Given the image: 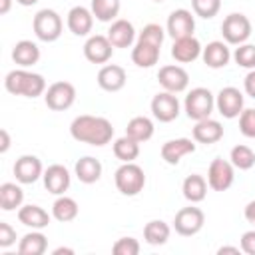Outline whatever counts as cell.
Masks as SVG:
<instances>
[{"label": "cell", "mask_w": 255, "mask_h": 255, "mask_svg": "<svg viewBox=\"0 0 255 255\" xmlns=\"http://www.w3.org/2000/svg\"><path fill=\"white\" fill-rule=\"evenodd\" d=\"M243 88H245V94L255 100V70H249V74L243 80Z\"/></svg>", "instance_id": "obj_44"}, {"label": "cell", "mask_w": 255, "mask_h": 255, "mask_svg": "<svg viewBox=\"0 0 255 255\" xmlns=\"http://www.w3.org/2000/svg\"><path fill=\"white\" fill-rule=\"evenodd\" d=\"M193 139L197 143H217L221 137H223V126L217 122V120H211V118H205V120H199L195 122L193 126Z\"/></svg>", "instance_id": "obj_23"}, {"label": "cell", "mask_w": 255, "mask_h": 255, "mask_svg": "<svg viewBox=\"0 0 255 255\" xmlns=\"http://www.w3.org/2000/svg\"><path fill=\"white\" fill-rule=\"evenodd\" d=\"M151 114L161 124H169L179 116V100L171 92H159L151 100Z\"/></svg>", "instance_id": "obj_12"}, {"label": "cell", "mask_w": 255, "mask_h": 255, "mask_svg": "<svg viewBox=\"0 0 255 255\" xmlns=\"http://www.w3.org/2000/svg\"><path fill=\"white\" fill-rule=\"evenodd\" d=\"M42 179H44V187L54 195H64V191H68L70 187V171L60 163L50 165L44 171Z\"/></svg>", "instance_id": "obj_20"}, {"label": "cell", "mask_w": 255, "mask_h": 255, "mask_svg": "<svg viewBox=\"0 0 255 255\" xmlns=\"http://www.w3.org/2000/svg\"><path fill=\"white\" fill-rule=\"evenodd\" d=\"M114 155L122 161V163H128V161H133L137 155H139V141L124 135V137H118L114 141Z\"/></svg>", "instance_id": "obj_34"}, {"label": "cell", "mask_w": 255, "mask_h": 255, "mask_svg": "<svg viewBox=\"0 0 255 255\" xmlns=\"http://www.w3.org/2000/svg\"><path fill=\"white\" fill-rule=\"evenodd\" d=\"M217 253H219V255H223V253H239V247H229V245H225V247H219Z\"/></svg>", "instance_id": "obj_47"}, {"label": "cell", "mask_w": 255, "mask_h": 255, "mask_svg": "<svg viewBox=\"0 0 255 255\" xmlns=\"http://www.w3.org/2000/svg\"><path fill=\"white\" fill-rule=\"evenodd\" d=\"M215 108L227 120L239 118L243 112V94L233 86L221 88L219 94L215 96Z\"/></svg>", "instance_id": "obj_10"}, {"label": "cell", "mask_w": 255, "mask_h": 255, "mask_svg": "<svg viewBox=\"0 0 255 255\" xmlns=\"http://www.w3.org/2000/svg\"><path fill=\"white\" fill-rule=\"evenodd\" d=\"M167 34L177 40V38H185V36H193L195 30V18L191 16L189 10L185 8H177L167 16Z\"/></svg>", "instance_id": "obj_13"}, {"label": "cell", "mask_w": 255, "mask_h": 255, "mask_svg": "<svg viewBox=\"0 0 255 255\" xmlns=\"http://www.w3.org/2000/svg\"><path fill=\"white\" fill-rule=\"evenodd\" d=\"M74 171H76V177L82 183L90 185V183H96L102 177V163H100V159H96L92 155H84L76 161Z\"/></svg>", "instance_id": "obj_27"}, {"label": "cell", "mask_w": 255, "mask_h": 255, "mask_svg": "<svg viewBox=\"0 0 255 255\" xmlns=\"http://www.w3.org/2000/svg\"><path fill=\"white\" fill-rule=\"evenodd\" d=\"M183 108H185V114L189 120H193V122L205 120L211 116V112L215 108V96L207 88H193L185 96Z\"/></svg>", "instance_id": "obj_4"}, {"label": "cell", "mask_w": 255, "mask_h": 255, "mask_svg": "<svg viewBox=\"0 0 255 255\" xmlns=\"http://www.w3.org/2000/svg\"><path fill=\"white\" fill-rule=\"evenodd\" d=\"M44 102L50 110L54 112H64L68 108H72V104L76 102V88L70 82H54L52 86H48L46 94H44Z\"/></svg>", "instance_id": "obj_8"}, {"label": "cell", "mask_w": 255, "mask_h": 255, "mask_svg": "<svg viewBox=\"0 0 255 255\" xmlns=\"http://www.w3.org/2000/svg\"><path fill=\"white\" fill-rule=\"evenodd\" d=\"M243 213H245V219H247L249 223H253V225H255V199H253V201H249V203L245 205V211H243Z\"/></svg>", "instance_id": "obj_45"}, {"label": "cell", "mask_w": 255, "mask_h": 255, "mask_svg": "<svg viewBox=\"0 0 255 255\" xmlns=\"http://www.w3.org/2000/svg\"><path fill=\"white\" fill-rule=\"evenodd\" d=\"M239 129L245 137H255V108H247L239 116Z\"/></svg>", "instance_id": "obj_41"}, {"label": "cell", "mask_w": 255, "mask_h": 255, "mask_svg": "<svg viewBox=\"0 0 255 255\" xmlns=\"http://www.w3.org/2000/svg\"><path fill=\"white\" fill-rule=\"evenodd\" d=\"M78 203L76 199L68 197V195H58V199L52 203V217L60 223H68V221H74L78 217Z\"/></svg>", "instance_id": "obj_29"}, {"label": "cell", "mask_w": 255, "mask_h": 255, "mask_svg": "<svg viewBox=\"0 0 255 255\" xmlns=\"http://www.w3.org/2000/svg\"><path fill=\"white\" fill-rule=\"evenodd\" d=\"M201 52H203V48L195 36L177 38V40H173V46H171V56L179 64H189V62L197 60L201 56Z\"/></svg>", "instance_id": "obj_16"}, {"label": "cell", "mask_w": 255, "mask_h": 255, "mask_svg": "<svg viewBox=\"0 0 255 255\" xmlns=\"http://www.w3.org/2000/svg\"><path fill=\"white\" fill-rule=\"evenodd\" d=\"M181 191H183V197L191 203H199L205 199L207 195V181L203 175L199 173H191L183 179V185H181Z\"/></svg>", "instance_id": "obj_28"}, {"label": "cell", "mask_w": 255, "mask_h": 255, "mask_svg": "<svg viewBox=\"0 0 255 255\" xmlns=\"http://www.w3.org/2000/svg\"><path fill=\"white\" fill-rule=\"evenodd\" d=\"M0 137H2L0 151H2V153H6V151H8V147H10V135H8V131H6V129H0Z\"/></svg>", "instance_id": "obj_46"}, {"label": "cell", "mask_w": 255, "mask_h": 255, "mask_svg": "<svg viewBox=\"0 0 255 255\" xmlns=\"http://www.w3.org/2000/svg\"><path fill=\"white\" fill-rule=\"evenodd\" d=\"M18 221L26 227H32V229H44L50 223V215L40 205L30 203V205H22L18 209Z\"/></svg>", "instance_id": "obj_25"}, {"label": "cell", "mask_w": 255, "mask_h": 255, "mask_svg": "<svg viewBox=\"0 0 255 255\" xmlns=\"http://www.w3.org/2000/svg\"><path fill=\"white\" fill-rule=\"evenodd\" d=\"M60 253H74V251L68 249V247H58V249H54V255H60Z\"/></svg>", "instance_id": "obj_49"}, {"label": "cell", "mask_w": 255, "mask_h": 255, "mask_svg": "<svg viewBox=\"0 0 255 255\" xmlns=\"http://www.w3.org/2000/svg\"><path fill=\"white\" fill-rule=\"evenodd\" d=\"M126 135L135 139V141H147L151 135H153V122L145 116H135L128 122V128H126Z\"/></svg>", "instance_id": "obj_30"}, {"label": "cell", "mask_w": 255, "mask_h": 255, "mask_svg": "<svg viewBox=\"0 0 255 255\" xmlns=\"http://www.w3.org/2000/svg\"><path fill=\"white\" fill-rule=\"evenodd\" d=\"M126 70L118 64H106L98 72V86L106 92H120L126 86Z\"/></svg>", "instance_id": "obj_18"}, {"label": "cell", "mask_w": 255, "mask_h": 255, "mask_svg": "<svg viewBox=\"0 0 255 255\" xmlns=\"http://www.w3.org/2000/svg\"><path fill=\"white\" fill-rule=\"evenodd\" d=\"M233 179H235V167L231 161L223 159V157H215L211 163H209V169H207V185L213 189V191H225L233 185Z\"/></svg>", "instance_id": "obj_9"}, {"label": "cell", "mask_w": 255, "mask_h": 255, "mask_svg": "<svg viewBox=\"0 0 255 255\" xmlns=\"http://www.w3.org/2000/svg\"><path fill=\"white\" fill-rule=\"evenodd\" d=\"M233 60L241 68L255 70V46L253 44H239V48H235V52H233Z\"/></svg>", "instance_id": "obj_37"}, {"label": "cell", "mask_w": 255, "mask_h": 255, "mask_svg": "<svg viewBox=\"0 0 255 255\" xmlns=\"http://www.w3.org/2000/svg\"><path fill=\"white\" fill-rule=\"evenodd\" d=\"M48 247V239L44 233H40V229L26 233L20 243H18V253L20 255H42Z\"/></svg>", "instance_id": "obj_32"}, {"label": "cell", "mask_w": 255, "mask_h": 255, "mask_svg": "<svg viewBox=\"0 0 255 255\" xmlns=\"http://www.w3.org/2000/svg\"><path fill=\"white\" fill-rule=\"evenodd\" d=\"M163 38H165V32H163V28L159 24H147V26H143V30L137 36V40L151 42L155 46H161L163 44Z\"/></svg>", "instance_id": "obj_39"}, {"label": "cell", "mask_w": 255, "mask_h": 255, "mask_svg": "<svg viewBox=\"0 0 255 255\" xmlns=\"http://www.w3.org/2000/svg\"><path fill=\"white\" fill-rule=\"evenodd\" d=\"M221 34L227 44H233V46L245 44L247 38L251 36V20L241 12H231L225 16L221 24Z\"/></svg>", "instance_id": "obj_6"}, {"label": "cell", "mask_w": 255, "mask_h": 255, "mask_svg": "<svg viewBox=\"0 0 255 255\" xmlns=\"http://www.w3.org/2000/svg\"><path fill=\"white\" fill-rule=\"evenodd\" d=\"M203 223H205V213L193 205L181 207L173 217V229H175V233H179L183 237L197 235L203 229Z\"/></svg>", "instance_id": "obj_7"}, {"label": "cell", "mask_w": 255, "mask_h": 255, "mask_svg": "<svg viewBox=\"0 0 255 255\" xmlns=\"http://www.w3.org/2000/svg\"><path fill=\"white\" fill-rule=\"evenodd\" d=\"M112 54H114V46L108 40V36L94 34L84 44V56L92 64H106L112 58Z\"/></svg>", "instance_id": "obj_14"}, {"label": "cell", "mask_w": 255, "mask_h": 255, "mask_svg": "<svg viewBox=\"0 0 255 255\" xmlns=\"http://www.w3.org/2000/svg\"><path fill=\"white\" fill-rule=\"evenodd\" d=\"M18 4H22V6H34L38 0H16Z\"/></svg>", "instance_id": "obj_50"}, {"label": "cell", "mask_w": 255, "mask_h": 255, "mask_svg": "<svg viewBox=\"0 0 255 255\" xmlns=\"http://www.w3.org/2000/svg\"><path fill=\"white\" fill-rule=\"evenodd\" d=\"M4 88L14 94V96H24V98H38L46 92V80L40 74L28 72L24 68L12 70L4 78Z\"/></svg>", "instance_id": "obj_2"}, {"label": "cell", "mask_w": 255, "mask_h": 255, "mask_svg": "<svg viewBox=\"0 0 255 255\" xmlns=\"http://www.w3.org/2000/svg\"><path fill=\"white\" fill-rule=\"evenodd\" d=\"M169 233H171V227L161 219H151L143 227V239H145L147 245H163V243H167Z\"/></svg>", "instance_id": "obj_31"}, {"label": "cell", "mask_w": 255, "mask_h": 255, "mask_svg": "<svg viewBox=\"0 0 255 255\" xmlns=\"http://www.w3.org/2000/svg\"><path fill=\"white\" fill-rule=\"evenodd\" d=\"M114 181H116V187H118V191L122 195L131 197V195H137L143 189V185H145V173H143V169L137 163L128 161V163H122L116 169Z\"/></svg>", "instance_id": "obj_3"}, {"label": "cell", "mask_w": 255, "mask_h": 255, "mask_svg": "<svg viewBox=\"0 0 255 255\" xmlns=\"http://www.w3.org/2000/svg\"><path fill=\"white\" fill-rule=\"evenodd\" d=\"M157 82H159V86H161L165 92L179 94V92L187 90V86H189V74H187L181 66L169 64V66H161V68H159V72H157Z\"/></svg>", "instance_id": "obj_11"}, {"label": "cell", "mask_w": 255, "mask_h": 255, "mask_svg": "<svg viewBox=\"0 0 255 255\" xmlns=\"http://www.w3.org/2000/svg\"><path fill=\"white\" fill-rule=\"evenodd\" d=\"M12 60L20 68H30L40 60V48L32 40H20L12 48Z\"/></svg>", "instance_id": "obj_26"}, {"label": "cell", "mask_w": 255, "mask_h": 255, "mask_svg": "<svg viewBox=\"0 0 255 255\" xmlns=\"http://www.w3.org/2000/svg\"><path fill=\"white\" fill-rule=\"evenodd\" d=\"M22 201H24V191L20 185L10 183V181L0 185V207L4 211H12L16 207H22Z\"/></svg>", "instance_id": "obj_33"}, {"label": "cell", "mask_w": 255, "mask_h": 255, "mask_svg": "<svg viewBox=\"0 0 255 255\" xmlns=\"http://www.w3.org/2000/svg\"><path fill=\"white\" fill-rule=\"evenodd\" d=\"M201 58L205 62L207 68H213V70H219V68H225L231 60V52L227 48V42H219V40H213L209 42L203 52H201Z\"/></svg>", "instance_id": "obj_22"}, {"label": "cell", "mask_w": 255, "mask_h": 255, "mask_svg": "<svg viewBox=\"0 0 255 255\" xmlns=\"http://www.w3.org/2000/svg\"><path fill=\"white\" fill-rule=\"evenodd\" d=\"M191 8L199 18H213L221 8V0H191Z\"/></svg>", "instance_id": "obj_38"}, {"label": "cell", "mask_w": 255, "mask_h": 255, "mask_svg": "<svg viewBox=\"0 0 255 255\" xmlns=\"http://www.w3.org/2000/svg\"><path fill=\"white\" fill-rule=\"evenodd\" d=\"M14 175L24 185L34 183V181H38L44 175L42 161L36 155H20L16 159V163H14Z\"/></svg>", "instance_id": "obj_15"}, {"label": "cell", "mask_w": 255, "mask_h": 255, "mask_svg": "<svg viewBox=\"0 0 255 255\" xmlns=\"http://www.w3.org/2000/svg\"><path fill=\"white\" fill-rule=\"evenodd\" d=\"M112 251L116 255H137L139 253V241L133 239V237H120L114 243Z\"/></svg>", "instance_id": "obj_40"}, {"label": "cell", "mask_w": 255, "mask_h": 255, "mask_svg": "<svg viewBox=\"0 0 255 255\" xmlns=\"http://www.w3.org/2000/svg\"><path fill=\"white\" fill-rule=\"evenodd\" d=\"M16 243V231H14V227L10 225V223H6V221H0V247H10V245H14Z\"/></svg>", "instance_id": "obj_42"}, {"label": "cell", "mask_w": 255, "mask_h": 255, "mask_svg": "<svg viewBox=\"0 0 255 255\" xmlns=\"http://www.w3.org/2000/svg\"><path fill=\"white\" fill-rule=\"evenodd\" d=\"M195 151V143L189 137H175L161 145V159L169 165H177L181 157Z\"/></svg>", "instance_id": "obj_17"}, {"label": "cell", "mask_w": 255, "mask_h": 255, "mask_svg": "<svg viewBox=\"0 0 255 255\" xmlns=\"http://www.w3.org/2000/svg\"><path fill=\"white\" fill-rule=\"evenodd\" d=\"M12 0H0V14H8Z\"/></svg>", "instance_id": "obj_48"}, {"label": "cell", "mask_w": 255, "mask_h": 255, "mask_svg": "<svg viewBox=\"0 0 255 255\" xmlns=\"http://www.w3.org/2000/svg\"><path fill=\"white\" fill-rule=\"evenodd\" d=\"M70 133L76 141L88 143V145H96L102 147L106 143L112 141L114 137V126L110 120L102 118V116H78L72 120L70 124Z\"/></svg>", "instance_id": "obj_1"}, {"label": "cell", "mask_w": 255, "mask_h": 255, "mask_svg": "<svg viewBox=\"0 0 255 255\" xmlns=\"http://www.w3.org/2000/svg\"><path fill=\"white\" fill-rule=\"evenodd\" d=\"M62 26L64 24H62L60 14L56 10H50V8L38 10L34 20H32L34 34L42 42H56L62 36Z\"/></svg>", "instance_id": "obj_5"}, {"label": "cell", "mask_w": 255, "mask_h": 255, "mask_svg": "<svg viewBox=\"0 0 255 255\" xmlns=\"http://www.w3.org/2000/svg\"><path fill=\"white\" fill-rule=\"evenodd\" d=\"M120 0H92V14L100 22H112L120 14Z\"/></svg>", "instance_id": "obj_35"}, {"label": "cell", "mask_w": 255, "mask_h": 255, "mask_svg": "<svg viewBox=\"0 0 255 255\" xmlns=\"http://www.w3.org/2000/svg\"><path fill=\"white\" fill-rule=\"evenodd\" d=\"M153 2H163V0H153Z\"/></svg>", "instance_id": "obj_51"}, {"label": "cell", "mask_w": 255, "mask_h": 255, "mask_svg": "<svg viewBox=\"0 0 255 255\" xmlns=\"http://www.w3.org/2000/svg\"><path fill=\"white\" fill-rule=\"evenodd\" d=\"M106 36H108V40L112 42L114 48H129L135 40V28L129 20L118 18V20L112 22Z\"/></svg>", "instance_id": "obj_19"}, {"label": "cell", "mask_w": 255, "mask_h": 255, "mask_svg": "<svg viewBox=\"0 0 255 255\" xmlns=\"http://www.w3.org/2000/svg\"><path fill=\"white\" fill-rule=\"evenodd\" d=\"M159 52H161V46H155L151 42L137 40L135 46H133V50H131V62L137 68H151V66L157 64Z\"/></svg>", "instance_id": "obj_24"}, {"label": "cell", "mask_w": 255, "mask_h": 255, "mask_svg": "<svg viewBox=\"0 0 255 255\" xmlns=\"http://www.w3.org/2000/svg\"><path fill=\"white\" fill-rule=\"evenodd\" d=\"M229 159H231L233 167H237V169H243V171H245V169H251V167L255 165V151H253L249 145L239 143V145L231 147Z\"/></svg>", "instance_id": "obj_36"}, {"label": "cell", "mask_w": 255, "mask_h": 255, "mask_svg": "<svg viewBox=\"0 0 255 255\" xmlns=\"http://www.w3.org/2000/svg\"><path fill=\"white\" fill-rule=\"evenodd\" d=\"M68 28L74 36H88L94 26V14L86 6H74L68 12Z\"/></svg>", "instance_id": "obj_21"}, {"label": "cell", "mask_w": 255, "mask_h": 255, "mask_svg": "<svg viewBox=\"0 0 255 255\" xmlns=\"http://www.w3.org/2000/svg\"><path fill=\"white\" fill-rule=\"evenodd\" d=\"M241 251H245L247 255H255V229L241 235Z\"/></svg>", "instance_id": "obj_43"}]
</instances>
